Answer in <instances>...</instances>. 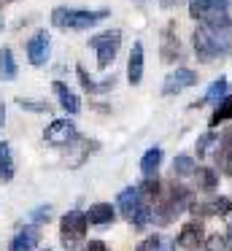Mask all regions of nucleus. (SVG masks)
Listing matches in <instances>:
<instances>
[{
    "mask_svg": "<svg viewBox=\"0 0 232 251\" xmlns=\"http://www.w3.org/2000/svg\"><path fill=\"white\" fill-rule=\"evenodd\" d=\"M203 240H205V229H203L200 222L183 224L181 232H178V246H181V249H197Z\"/></svg>",
    "mask_w": 232,
    "mask_h": 251,
    "instance_id": "9b49d317",
    "label": "nucleus"
},
{
    "mask_svg": "<svg viewBox=\"0 0 232 251\" xmlns=\"http://www.w3.org/2000/svg\"><path fill=\"white\" fill-rule=\"evenodd\" d=\"M49 54H52V38H49L46 30H38V33L27 41V60H30V65L41 68V65H46Z\"/></svg>",
    "mask_w": 232,
    "mask_h": 251,
    "instance_id": "6e6552de",
    "label": "nucleus"
},
{
    "mask_svg": "<svg viewBox=\"0 0 232 251\" xmlns=\"http://www.w3.org/2000/svg\"><path fill=\"white\" fill-rule=\"evenodd\" d=\"M108 19V11H81V8H68V6H57L52 11V25L57 30H89L97 22Z\"/></svg>",
    "mask_w": 232,
    "mask_h": 251,
    "instance_id": "f03ea898",
    "label": "nucleus"
},
{
    "mask_svg": "<svg viewBox=\"0 0 232 251\" xmlns=\"http://www.w3.org/2000/svg\"><path fill=\"white\" fill-rule=\"evenodd\" d=\"M84 251H108V246L103 243V240H89V243L84 246Z\"/></svg>",
    "mask_w": 232,
    "mask_h": 251,
    "instance_id": "2f4dec72",
    "label": "nucleus"
},
{
    "mask_svg": "<svg viewBox=\"0 0 232 251\" xmlns=\"http://www.w3.org/2000/svg\"><path fill=\"white\" fill-rule=\"evenodd\" d=\"M138 189H140V195H143V197H149V200L159 197V181H156V176H154V178L149 176V178H146L143 184L138 186Z\"/></svg>",
    "mask_w": 232,
    "mask_h": 251,
    "instance_id": "cd10ccee",
    "label": "nucleus"
},
{
    "mask_svg": "<svg viewBox=\"0 0 232 251\" xmlns=\"http://www.w3.org/2000/svg\"><path fill=\"white\" fill-rule=\"evenodd\" d=\"M159 162H162V149H159V146L149 149V151L143 154V159H140V170H143V176H146V178L156 173V168H159Z\"/></svg>",
    "mask_w": 232,
    "mask_h": 251,
    "instance_id": "412c9836",
    "label": "nucleus"
},
{
    "mask_svg": "<svg viewBox=\"0 0 232 251\" xmlns=\"http://www.w3.org/2000/svg\"><path fill=\"white\" fill-rule=\"evenodd\" d=\"M54 92H57V98H59V105L65 108V114H78L81 111V100H78V95L73 92V89H68V84L65 81H54Z\"/></svg>",
    "mask_w": 232,
    "mask_h": 251,
    "instance_id": "ddd939ff",
    "label": "nucleus"
},
{
    "mask_svg": "<svg viewBox=\"0 0 232 251\" xmlns=\"http://www.w3.org/2000/svg\"><path fill=\"white\" fill-rule=\"evenodd\" d=\"M181 3H186V0H159L162 8H176V6H181Z\"/></svg>",
    "mask_w": 232,
    "mask_h": 251,
    "instance_id": "473e14b6",
    "label": "nucleus"
},
{
    "mask_svg": "<svg viewBox=\"0 0 232 251\" xmlns=\"http://www.w3.org/2000/svg\"><path fill=\"white\" fill-rule=\"evenodd\" d=\"M76 73H78V81L84 84V89L89 95H97V92H108V89H113V76L111 78H103V81H95V78L89 76V73L84 71V65L76 68Z\"/></svg>",
    "mask_w": 232,
    "mask_h": 251,
    "instance_id": "a211bd4d",
    "label": "nucleus"
},
{
    "mask_svg": "<svg viewBox=\"0 0 232 251\" xmlns=\"http://www.w3.org/2000/svg\"><path fill=\"white\" fill-rule=\"evenodd\" d=\"M194 170H197V165H194V159L186 157V154H178V157L173 159V173L176 176H194Z\"/></svg>",
    "mask_w": 232,
    "mask_h": 251,
    "instance_id": "b1692460",
    "label": "nucleus"
},
{
    "mask_svg": "<svg viewBox=\"0 0 232 251\" xmlns=\"http://www.w3.org/2000/svg\"><path fill=\"white\" fill-rule=\"evenodd\" d=\"M5 125V105H3V100H0V127Z\"/></svg>",
    "mask_w": 232,
    "mask_h": 251,
    "instance_id": "f704fd0d",
    "label": "nucleus"
},
{
    "mask_svg": "<svg viewBox=\"0 0 232 251\" xmlns=\"http://www.w3.org/2000/svg\"><path fill=\"white\" fill-rule=\"evenodd\" d=\"M89 46L97 54V68H108L119 54V46H122V33L119 30H105V33L89 38Z\"/></svg>",
    "mask_w": 232,
    "mask_h": 251,
    "instance_id": "39448f33",
    "label": "nucleus"
},
{
    "mask_svg": "<svg viewBox=\"0 0 232 251\" xmlns=\"http://www.w3.org/2000/svg\"><path fill=\"white\" fill-rule=\"evenodd\" d=\"M221 143L232 149V130H227V132H224V138H221Z\"/></svg>",
    "mask_w": 232,
    "mask_h": 251,
    "instance_id": "72a5a7b5",
    "label": "nucleus"
},
{
    "mask_svg": "<svg viewBox=\"0 0 232 251\" xmlns=\"http://www.w3.org/2000/svg\"><path fill=\"white\" fill-rule=\"evenodd\" d=\"M208 251H232V235L216 232L208 238Z\"/></svg>",
    "mask_w": 232,
    "mask_h": 251,
    "instance_id": "a878e982",
    "label": "nucleus"
},
{
    "mask_svg": "<svg viewBox=\"0 0 232 251\" xmlns=\"http://www.w3.org/2000/svg\"><path fill=\"white\" fill-rule=\"evenodd\" d=\"M49 219H52V205H41V208H35V211L30 213V222L35 224H43V222H49Z\"/></svg>",
    "mask_w": 232,
    "mask_h": 251,
    "instance_id": "c756f323",
    "label": "nucleus"
},
{
    "mask_svg": "<svg viewBox=\"0 0 232 251\" xmlns=\"http://www.w3.org/2000/svg\"><path fill=\"white\" fill-rule=\"evenodd\" d=\"M230 3L232 0H189V17L203 25L227 22L230 19V14H227Z\"/></svg>",
    "mask_w": 232,
    "mask_h": 251,
    "instance_id": "20e7f679",
    "label": "nucleus"
},
{
    "mask_svg": "<svg viewBox=\"0 0 232 251\" xmlns=\"http://www.w3.org/2000/svg\"><path fill=\"white\" fill-rule=\"evenodd\" d=\"M38 243H41V232H38L35 224H30V227L19 229V232L14 235V240H11L8 251H35Z\"/></svg>",
    "mask_w": 232,
    "mask_h": 251,
    "instance_id": "9d476101",
    "label": "nucleus"
},
{
    "mask_svg": "<svg viewBox=\"0 0 232 251\" xmlns=\"http://www.w3.org/2000/svg\"><path fill=\"white\" fill-rule=\"evenodd\" d=\"M16 78V62L8 46L0 49V81H14Z\"/></svg>",
    "mask_w": 232,
    "mask_h": 251,
    "instance_id": "aec40b11",
    "label": "nucleus"
},
{
    "mask_svg": "<svg viewBox=\"0 0 232 251\" xmlns=\"http://www.w3.org/2000/svg\"><path fill=\"white\" fill-rule=\"evenodd\" d=\"M227 89H230V81H227L224 76H219V78H216V81L208 87V92L203 95V100L192 103L189 108H200L203 103H219V100H224V98H227Z\"/></svg>",
    "mask_w": 232,
    "mask_h": 251,
    "instance_id": "dca6fc26",
    "label": "nucleus"
},
{
    "mask_svg": "<svg viewBox=\"0 0 232 251\" xmlns=\"http://www.w3.org/2000/svg\"><path fill=\"white\" fill-rule=\"evenodd\" d=\"M138 251H173V243L170 240H162L159 235H151V238H146L138 246Z\"/></svg>",
    "mask_w": 232,
    "mask_h": 251,
    "instance_id": "393cba45",
    "label": "nucleus"
},
{
    "mask_svg": "<svg viewBox=\"0 0 232 251\" xmlns=\"http://www.w3.org/2000/svg\"><path fill=\"white\" fill-rule=\"evenodd\" d=\"M194 176H197V186L205 192H213L216 186H219V173L210 168H197L194 170Z\"/></svg>",
    "mask_w": 232,
    "mask_h": 251,
    "instance_id": "4be33fe9",
    "label": "nucleus"
},
{
    "mask_svg": "<svg viewBox=\"0 0 232 251\" xmlns=\"http://www.w3.org/2000/svg\"><path fill=\"white\" fill-rule=\"evenodd\" d=\"M216 165H219V170H224L227 176H232V149L230 146L216 151Z\"/></svg>",
    "mask_w": 232,
    "mask_h": 251,
    "instance_id": "bb28decb",
    "label": "nucleus"
},
{
    "mask_svg": "<svg viewBox=\"0 0 232 251\" xmlns=\"http://www.w3.org/2000/svg\"><path fill=\"white\" fill-rule=\"evenodd\" d=\"M127 78L129 84H140L143 78V44H132V51H129V60H127Z\"/></svg>",
    "mask_w": 232,
    "mask_h": 251,
    "instance_id": "2eb2a0df",
    "label": "nucleus"
},
{
    "mask_svg": "<svg viewBox=\"0 0 232 251\" xmlns=\"http://www.w3.org/2000/svg\"><path fill=\"white\" fill-rule=\"evenodd\" d=\"M46 251H49V249H46Z\"/></svg>",
    "mask_w": 232,
    "mask_h": 251,
    "instance_id": "4c0bfd02",
    "label": "nucleus"
},
{
    "mask_svg": "<svg viewBox=\"0 0 232 251\" xmlns=\"http://www.w3.org/2000/svg\"><path fill=\"white\" fill-rule=\"evenodd\" d=\"M192 213H200V216H224V213H232V200L227 197H219V200H210V202H194Z\"/></svg>",
    "mask_w": 232,
    "mask_h": 251,
    "instance_id": "4468645a",
    "label": "nucleus"
},
{
    "mask_svg": "<svg viewBox=\"0 0 232 251\" xmlns=\"http://www.w3.org/2000/svg\"><path fill=\"white\" fill-rule=\"evenodd\" d=\"M227 119H232V95H227L224 100L216 103V111H213V116H210V127H219L221 122H227Z\"/></svg>",
    "mask_w": 232,
    "mask_h": 251,
    "instance_id": "5701e85b",
    "label": "nucleus"
},
{
    "mask_svg": "<svg viewBox=\"0 0 232 251\" xmlns=\"http://www.w3.org/2000/svg\"><path fill=\"white\" fill-rule=\"evenodd\" d=\"M14 178V157H11V146L5 141H0V181L8 184Z\"/></svg>",
    "mask_w": 232,
    "mask_h": 251,
    "instance_id": "6ab92c4d",
    "label": "nucleus"
},
{
    "mask_svg": "<svg viewBox=\"0 0 232 251\" xmlns=\"http://www.w3.org/2000/svg\"><path fill=\"white\" fill-rule=\"evenodd\" d=\"M194 54L200 62H213L230 57L232 51V22L224 25H200L192 33Z\"/></svg>",
    "mask_w": 232,
    "mask_h": 251,
    "instance_id": "f257e3e1",
    "label": "nucleus"
},
{
    "mask_svg": "<svg viewBox=\"0 0 232 251\" xmlns=\"http://www.w3.org/2000/svg\"><path fill=\"white\" fill-rule=\"evenodd\" d=\"M119 211H122V216L127 219V222H132L135 227H143V224L151 222V213H154V208H149V202H146V197L140 195L138 186H127V189L119 192Z\"/></svg>",
    "mask_w": 232,
    "mask_h": 251,
    "instance_id": "7ed1b4c3",
    "label": "nucleus"
},
{
    "mask_svg": "<svg viewBox=\"0 0 232 251\" xmlns=\"http://www.w3.org/2000/svg\"><path fill=\"white\" fill-rule=\"evenodd\" d=\"M86 224H89L86 213H81V211L65 213L62 222H59V238H62V246H65V249H73V246H78L81 240H84Z\"/></svg>",
    "mask_w": 232,
    "mask_h": 251,
    "instance_id": "423d86ee",
    "label": "nucleus"
},
{
    "mask_svg": "<svg viewBox=\"0 0 232 251\" xmlns=\"http://www.w3.org/2000/svg\"><path fill=\"white\" fill-rule=\"evenodd\" d=\"M162 60L165 62H176L181 57V44H178V35H176V27L167 25L165 33H162Z\"/></svg>",
    "mask_w": 232,
    "mask_h": 251,
    "instance_id": "f8f14e48",
    "label": "nucleus"
},
{
    "mask_svg": "<svg viewBox=\"0 0 232 251\" xmlns=\"http://www.w3.org/2000/svg\"><path fill=\"white\" fill-rule=\"evenodd\" d=\"M213 143H219V135H216V132H205V135H200L197 138V157H205Z\"/></svg>",
    "mask_w": 232,
    "mask_h": 251,
    "instance_id": "c85d7f7f",
    "label": "nucleus"
},
{
    "mask_svg": "<svg viewBox=\"0 0 232 251\" xmlns=\"http://www.w3.org/2000/svg\"><path fill=\"white\" fill-rule=\"evenodd\" d=\"M3 27H5V19H3V14H0V33H3Z\"/></svg>",
    "mask_w": 232,
    "mask_h": 251,
    "instance_id": "c9c22d12",
    "label": "nucleus"
},
{
    "mask_svg": "<svg viewBox=\"0 0 232 251\" xmlns=\"http://www.w3.org/2000/svg\"><path fill=\"white\" fill-rule=\"evenodd\" d=\"M19 105L27 111H46L49 108V105H43V103H30V100H19Z\"/></svg>",
    "mask_w": 232,
    "mask_h": 251,
    "instance_id": "7c9ffc66",
    "label": "nucleus"
},
{
    "mask_svg": "<svg viewBox=\"0 0 232 251\" xmlns=\"http://www.w3.org/2000/svg\"><path fill=\"white\" fill-rule=\"evenodd\" d=\"M0 3H11V0H0Z\"/></svg>",
    "mask_w": 232,
    "mask_h": 251,
    "instance_id": "e433bc0d",
    "label": "nucleus"
},
{
    "mask_svg": "<svg viewBox=\"0 0 232 251\" xmlns=\"http://www.w3.org/2000/svg\"><path fill=\"white\" fill-rule=\"evenodd\" d=\"M43 138H46V143H52V146H70V143L78 141V130H76V125L65 116V119H54L52 125L43 130Z\"/></svg>",
    "mask_w": 232,
    "mask_h": 251,
    "instance_id": "0eeeda50",
    "label": "nucleus"
},
{
    "mask_svg": "<svg viewBox=\"0 0 232 251\" xmlns=\"http://www.w3.org/2000/svg\"><path fill=\"white\" fill-rule=\"evenodd\" d=\"M86 219H89V224H111L113 219H116V211H113L111 202H95V205L86 211Z\"/></svg>",
    "mask_w": 232,
    "mask_h": 251,
    "instance_id": "f3484780",
    "label": "nucleus"
},
{
    "mask_svg": "<svg viewBox=\"0 0 232 251\" xmlns=\"http://www.w3.org/2000/svg\"><path fill=\"white\" fill-rule=\"evenodd\" d=\"M197 84V73L192 68H176L162 84V95H178L181 89H189Z\"/></svg>",
    "mask_w": 232,
    "mask_h": 251,
    "instance_id": "1a4fd4ad",
    "label": "nucleus"
}]
</instances>
